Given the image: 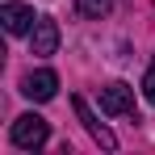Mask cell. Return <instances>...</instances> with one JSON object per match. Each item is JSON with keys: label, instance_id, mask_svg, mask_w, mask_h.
<instances>
[{"label": "cell", "instance_id": "obj_7", "mask_svg": "<svg viewBox=\"0 0 155 155\" xmlns=\"http://www.w3.org/2000/svg\"><path fill=\"white\" fill-rule=\"evenodd\" d=\"M76 13L80 17H92V21H101L113 13V0H76Z\"/></svg>", "mask_w": 155, "mask_h": 155}, {"label": "cell", "instance_id": "obj_3", "mask_svg": "<svg viewBox=\"0 0 155 155\" xmlns=\"http://www.w3.org/2000/svg\"><path fill=\"white\" fill-rule=\"evenodd\" d=\"M71 105H76V117L84 122V130L92 134V143H101L105 151H117V138H113V130H109V126L101 122V117H97V113L88 109V101H84V97H76Z\"/></svg>", "mask_w": 155, "mask_h": 155}, {"label": "cell", "instance_id": "obj_5", "mask_svg": "<svg viewBox=\"0 0 155 155\" xmlns=\"http://www.w3.org/2000/svg\"><path fill=\"white\" fill-rule=\"evenodd\" d=\"M0 21H4V34H29V29L38 25L34 8L29 4H17V0H4L0 4Z\"/></svg>", "mask_w": 155, "mask_h": 155}, {"label": "cell", "instance_id": "obj_2", "mask_svg": "<svg viewBox=\"0 0 155 155\" xmlns=\"http://www.w3.org/2000/svg\"><path fill=\"white\" fill-rule=\"evenodd\" d=\"M101 113L105 117H126V113H134V88L122 84V80L105 84L101 88Z\"/></svg>", "mask_w": 155, "mask_h": 155}, {"label": "cell", "instance_id": "obj_6", "mask_svg": "<svg viewBox=\"0 0 155 155\" xmlns=\"http://www.w3.org/2000/svg\"><path fill=\"white\" fill-rule=\"evenodd\" d=\"M21 92H25L29 101H51L54 92H59V76H54L51 67H38V71H29L21 80Z\"/></svg>", "mask_w": 155, "mask_h": 155}, {"label": "cell", "instance_id": "obj_1", "mask_svg": "<svg viewBox=\"0 0 155 155\" xmlns=\"http://www.w3.org/2000/svg\"><path fill=\"white\" fill-rule=\"evenodd\" d=\"M8 138H13V147H21V151H38V147H46L51 126H46V117H38V113H21V117L8 126Z\"/></svg>", "mask_w": 155, "mask_h": 155}, {"label": "cell", "instance_id": "obj_4", "mask_svg": "<svg viewBox=\"0 0 155 155\" xmlns=\"http://www.w3.org/2000/svg\"><path fill=\"white\" fill-rule=\"evenodd\" d=\"M59 51V21L54 17H38V25L29 29V54H54Z\"/></svg>", "mask_w": 155, "mask_h": 155}, {"label": "cell", "instance_id": "obj_8", "mask_svg": "<svg viewBox=\"0 0 155 155\" xmlns=\"http://www.w3.org/2000/svg\"><path fill=\"white\" fill-rule=\"evenodd\" d=\"M143 97H147V105H155V63L147 67V76H143Z\"/></svg>", "mask_w": 155, "mask_h": 155}]
</instances>
